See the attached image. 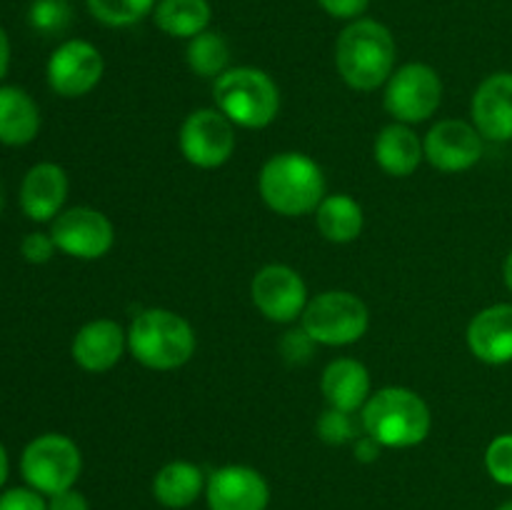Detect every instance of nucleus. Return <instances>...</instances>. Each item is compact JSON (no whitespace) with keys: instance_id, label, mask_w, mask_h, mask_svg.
Segmentation results:
<instances>
[{"instance_id":"f257e3e1","label":"nucleus","mask_w":512,"mask_h":510,"mask_svg":"<svg viewBox=\"0 0 512 510\" xmlns=\"http://www.w3.org/2000/svg\"><path fill=\"white\" fill-rule=\"evenodd\" d=\"M395 38L380 20H350L335 43V68L340 78L360 93H373L395 73Z\"/></svg>"},{"instance_id":"f03ea898","label":"nucleus","mask_w":512,"mask_h":510,"mask_svg":"<svg viewBox=\"0 0 512 510\" xmlns=\"http://www.w3.org/2000/svg\"><path fill=\"white\" fill-rule=\"evenodd\" d=\"M258 193L273 213L285 218L315 213L325 198L323 168L305 153H278L265 160L258 175Z\"/></svg>"},{"instance_id":"7ed1b4c3","label":"nucleus","mask_w":512,"mask_h":510,"mask_svg":"<svg viewBox=\"0 0 512 510\" xmlns=\"http://www.w3.org/2000/svg\"><path fill=\"white\" fill-rule=\"evenodd\" d=\"M360 425L383 448H415L430 435L433 415L415 390L390 385L370 395Z\"/></svg>"},{"instance_id":"20e7f679","label":"nucleus","mask_w":512,"mask_h":510,"mask_svg":"<svg viewBox=\"0 0 512 510\" xmlns=\"http://www.w3.org/2000/svg\"><path fill=\"white\" fill-rule=\"evenodd\" d=\"M195 345L193 325L173 310H140L128 328V350L150 370L183 368L195 355Z\"/></svg>"},{"instance_id":"39448f33","label":"nucleus","mask_w":512,"mask_h":510,"mask_svg":"<svg viewBox=\"0 0 512 510\" xmlns=\"http://www.w3.org/2000/svg\"><path fill=\"white\" fill-rule=\"evenodd\" d=\"M215 108L233 125L248 130L268 128L280 110V90L265 70L238 65L225 70L213 85Z\"/></svg>"},{"instance_id":"423d86ee","label":"nucleus","mask_w":512,"mask_h":510,"mask_svg":"<svg viewBox=\"0 0 512 510\" xmlns=\"http://www.w3.org/2000/svg\"><path fill=\"white\" fill-rule=\"evenodd\" d=\"M300 325L308 330L310 338L318 345L343 348L353 345L368 333L370 313L368 305L348 290H325L308 300Z\"/></svg>"},{"instance_id":"0eeeda50","label":"nucleus","mask_w":512,"mask_h":510,"mask_svg":"<svg viewBox=\"0 0 512 510\" xmlns=\"http://www.w3.org/2000/svg\"><path fill=\"white\" fill-rule=\"evenodd\" d=\"M83 470L80 448L60 433H45L30 440L20 458V473L28 488L40 495H55L70 490Z\"/></svg>"},{"instance_id":"6e6552de","label":"nucleus","mask_w":512,"mask_h":510,"mask_svg":"<svg viewBox=\"0 0 512 510\" xmlns=\"http://www.w3.org/2000/svg\"><path fill=\"white\" fill-rule=\"evenodd\" d=\"M385 110L395 123H425L443 100V80L425 63H405L385 83Z\"/></svg>"},{"instance_id":"1a4fd4ad","label":"nucleus","mask_w":512,"mask_h":510,"mask_svg":"<svg viewBox=\"0 0 512 510\" xmlns=\"http://www.w3.org/2000/svg\"><path fill=\"white\" fill-rule=\"evenodd\" d=\"M235 143V125L218 108L193 110L180 125V153L200 170H213L228 163L235 153Z\"/></svg>"},{"instance_id":"9d476101","label":"nucleus","mask_w":512,"mask_h":510,"mask_svg":"<svg viewBox=\"0 0 512 510\" xmlns=\"http://www.w3.org/2000/svg\"><path fill=\"white\" fill-rule=\"evenodd\" d=\"M55 248L78 260H98L108 255L115 245V228L100 210L78 205L68 208L53 220L50 228Z\"/></svg>"},{"instance_id":"9b49d317","label":"nucleus","mask_w":512,"mask_h":510,"mask_svg":"<svg viewBox=\"0 0 512 510\" xmlns=\"http://www.w3.org/2000/svg\"><path fill=\"white\" fill-rule=\"evenodd\" d=\"M250 298L270 323H295L308 305V285L290 265L270 263L255 273Z\"/></svg>"},{"instance_id":"f8f14e48","label":"nucleus","mask_w":512,"mask_h":510,"mask_svg":"<svg viewBox=\"0 0 512 510\" xmlns=\"http://www.w3.org/2000/svg\"><path fill=\"white\" fill-rule=\"evenodd\" d=\"M103 55L88 40H65L48 60V85L60 98H83L103 78Z\"/></svg>"},{"instance_id":"ddd939ff","label":"nucleus","mask_w":512,"mask_h":510,"mask_svg":"<svg viewBox=\"0 0 512 510\" xmlns=\"http://www.w3.org/2000/svg\"><path fill=\"white\" fill-rule=\"evenodd\" d=\"M483 135L465 120H440L423 138L425 160L440 173H465L483 158Z\"/></svg>"},{"instance_id":"4468645a","label":"nucleus","mask_w":512,"mask_h":510,"mask_svg":"<svg viewBox=\"0 0 512 510\" xmlns=\"http://www.w3.org/2000/svg\"><path fill=\"white\" fill-rule=\"evenodd\" d=\"M210 510H268L270 485L248 465H223L205 483Z\"/></svg>"},{"instance_id":"2eb2a0df","label":"nucleus","mask_w":512,"mask_h":510,"mask_svg":"<svg viewBox=\"0 0 512 510\" xmlns=\"http://www.w3.org/2000/svg\"><path fill=\"white\" fill-rule=\"evenodd\" d=\"M128 348V330L118 320L98 318L85 323L73 338V360L88 373H108Z\"/></svg>"},{"instance_id":"dca6fc26","label":"nucleus","mask_w":512,"mask_h":510,"mask_svg":"<svg viewBox=\"0 0 512 510\" xmlns=\"http://www.w3.org/2000/svg\"><path fill=\"white\" fill-rule=\"evenodd\" d=\"M473 125L485 140H512V73H493L478 85L470 103Z\"/></svg>"},{"instance_id":"f3484780","label":"nucleus","mask_w":512,"mask_h":510,"mask_svg":"<svg viewBox=\"0 0 512 510\" xmlns=\"http://www.w3.org/2000/svg\"><path fill=\"white\" fill-rule=\"evenodd\" d=\"M468 348L488 365L512 363V303H495L480 310L468 325Z\"/></svg>"},{"instance_id":"a211bd4d","label":"nucleus","mask_w":512,"mask_h":510,"mask_svg":"<svg viewBox=\"0 0 512 510\" xmlns=\"http://www.w3.org/2000/svg\"><path fill=\"white\" fill-rule=\"evenodd\" d=\"M68 198V175L58 163H38L20 183V208L35 223H48L63 213Z\"/></svg>"},{"instance_id":"6ab92c4d","label":"nucleus","mask_w":512,"mask_h":510,"mask_svg":"<svg viewBox=\"0 0 512 510\" xmlns=\"http://www.w3.org/2000/svg\"><path fill=\"white\" fill-rule=\"evenodd\" d=\"M320 390L330 408L345 410V413L363 410V405L373 395L368 368L355 358H338L328 363L320 378Z\"/></svg>"},{"instance_id":"aec40b11","label":"nucleus","mask_w":512,"mask_h":510,"mask_svg":"<svg viewBox=\"0 0 512 510\" xmlns=\"http://www.w3.org/2000/svg\"><path fill=\"white\" fill-rule=\"evenodd\" d=\"M423 140L410 125L390 123L375 138V163L393 178H408L423 163Z\"/></svg>"},{"instance_id":"412c9836","label":"nucleus","mask_w":512,"mask_h":510,"mask_svg":"<svg viewBox=\"0 0 512 510\" xmlns=\"http://www.w3.org/2000/svg\"><path fill=\"white\" fill-rule=\"evenodd\" d=\"M205 475L190 460H173L165 463L153 478V495L163 508L185 510L203 495Z\"/></svg>"},{"instance_id":"4be33fe9","label":"nucleus","mask_w":512,"mask_h":510,"mask_svg":"<svg viewBox=\"0 0 512 510\" xmlns=\"http://www.w3.org/2000/svg\"><path fill=\"white\" fill-rule=\"evenodd\" d=\"M40 130V110L23 88H0V143L28 145Z\"/></svg>"},{"instance_id":"5701e85b","label":"nucleus","mask_w":512,"mask_h":510,"mask_svg":"<svg viewBox=\"0 0 512 510\" xmlns=\"http://www.w3.org/2000/svg\"><path fill=\"white\" fill-rule=\"evenodd\" d=\"M315 223H318L320 235L335 245L353 243L360 238L365 225L363 208L355 198L345 193L325 195L323 203L315 210Z\"/></svg>"},{"instance_id":"b1692460","label":"nucleus","mask_w":512,"mask_h":510,"mask_svg":"<svg viewBox=\"0 0 512 510\" xmlns=\"http://www.w3.org/2000/svg\"><path fill=\"white\" fill-rule=\"evenodd\" d=\"M213 10L208 0H158L153 10V20L158 30L170 38H195L208 30Z\"/></svg>"},{"instance_id":"393cba45","label":"nucleus","mask_w":512,"mask_h":510,"mask_svg":"<svg viewBox=\"0 0 512 510\" xmlns=\"http://www.w3.org/2000/svg\"><path fill=\"white\" fill-rule=\"evenodd\" d=\"M185 60H188V68L200 78H220L225 70H230V45L225 35L203 30L188 40Z\"/></svg>"},{"instance_id":"a878e982","label":"nucleus","mask_w":512,"mask_h":510,"mask_svg":"<svg viewBox=\"0 0 512 510\" xmlns=\"http://www.w3.org/2000/svg\"><path fill=\"white\" fill-rule=\"evenodd\" d=\"M85 5L105 28H130L153 13L158 0H85Z\"/></svg>"},{"instance_id":"bb28decb","label":"nucleus","mask_w":512,"mask_h":510,"mask_svg":"<svg viewBox=\"0 0 512 510\" xmlns=\"http://www.w3.org/2000/svg\"><path fill=\"white\" fill-rule=\"evenodd\" d=\"M315 430H318V438L328 445H348L358 438V423H355L353 413L338 408L325 410L318 418Z\"/></svg>"},{"instance_id":"cd10ccee","label":"nucleus","mask_w":512,"mask_h":510,"mask_svg":"<svg viewBox=\"0 0 512 510\" xmlns=\"http://www.w3.org/2000/svg\"><path fill=\"white\" fill-rule=\"evenodd\" d=\"M28 18L35 30L53 35L63 33V30L68 28L73 13H70L68 8V0H35V3L30 5Z\"/></svg>"},{"instance_id":"c85d7f7f","label":"nucleus","mask_w":512,"mask_h":510,"mask_svg":"<svg viewBox=\"0 0 512 510\" xmlns=\"http://www.w3.org/2000/svg\"><path fill=\"white\" fill-rule=\"evenodd\" d=\"M485 468L495 483L512 488V433L490 440L485 450Z\"/></svg>"},{"instance_id":"c756f323","label":"nucleus","mask_w":512,"mask_h":510,"mask_svg":"<svg viewBox=\"0 0 512 510\" xmlns=\"http://www.w3.org/2000/svg\"><path fill=\"white\" fill-rule=\"evenodd\" d=\"M315 345L318 343L310 338L308 330H305L303 325H298V328H290L288 333L280 338V355H283V360L288 365H305L313 358Z\"/></svg>"},{"instance_id":"7c9ffc66","label":"nucleus","mask_w":512,"mask_h":510,"mask_svg":"<svg viewBox=\"0 0 512 510\" xmlns=\"http://www.w3.org/2000/svg\"><path fill=\"white\" fill-rule=\"evenodd\" d=\"M0 510H48V503L33 488H10L0 493Z\"/></svg>"},{"instance_id":"2f4dec72","label":"nucleus","mask_w":512,"mask_h":510,"mask_svg":"<svg viewBox=\"0 0 512 510\" xmlns=\"http://www.w3.org/2000/svg\"><path fill=\"white\" fill-rule=\"evenodd\" d=\"M55 250L58 248H55L53 238L45 233H28L23 238V243H20V253H23V258L33 265L48 263V260L53 258Z\"/></svg>"},{"instance_id":"473e14b6","label":"nucleus","mask_w":512,"mask_h":510,"mask_svg":"<svg viewBox=\"0 0 512 510\" xmlns=\"http://www.w3.org/2000/svg\"><path fill=\"white\" fill-rule=\"evenodd\" d=\"M318 5L338 20H358L368 10L370 0H318Z\"/></svg>"},{"instance_id":"72a5a7b5","label":"nucleus","mask_w":512,"mask_h":510,"mask_svg":"<svg viewBox=\"0 0 512 510\" xmlns=\"http://www.w3.org/2000/svg\"><path fill=\"white\" fill-rule=\"evenodd\" d=\"M48 510H90L88 500H85L83 493H78L75 488L63 490V493L50 495Z\"/></svg>"},{"instance_id":"f704fd0d","label":"nucleus","mask_w":512,"mask_h":510,"mask_svg":"<svg viewBox=\"0 0 512 510\" xmlns=\"http://www.w3.org/2000/svg\"><path fill=\"white\" fill-rule=\"evenodd\" d=\"M380 450H383V445L370 435H360L353 443V455L358 463H375L380 458Z\"/></svg>"},{"instance_id":"c9c22d12","label":"nucleus","mask_w":512,"mask_h":510,"mask_svg":"<svg viewBox=\"0 0 512 510\" xmlns=\"http://www.w3.org/2000/svg\"><path fill=\"white\" fill-rule=\"evenodd\" d=\"M8 65H10V40H8V33L3 30V25H0V80H3V75L8 73Z\"/></svg>"},{"instance_id":"e433bc0d","label":"nucleus","mask_w":512,"mask_h":510,"mask_svg":"<svg viewBox=\"0 0 512 510\" xmlns=\"http://www.w3.org/2000/svg\"><path fill=\"white\" fill-rule=\"evenodd\" d=\"M8 453H5V448H3V443H0V488H3L5 485V480H8Z\"/></svg>"},{"instance_id":"4c0bfd02","label":"nucleus","mask_w":512,"mask_h":510,"mask_svg":"<svg viewBox=\"0 0 512 510\" xmlns=\"http://www.w3.org/2000/svg\"><path fill=\"white\" fill-rule=\"evenodd\" d=\"M503 278H505V285H508V290L512 293V250L508 253V258H505V265H503Z\"/></svg>"},{"instance_id":"58836bf2","label":"nucleus","mask_w":512,"mask_h":510,"mask_svg":"<svg viewBox=\"0 0 512 510\" xmlns=\"http://www.w3.org/2000/svg\"><path fill=\"white\" fill-rule=\"evenodd\" d=\"M495 510H512V500H508V503H503L500 508H495Z\"/></svg>"},{"instance_id":"ea45409f","label":"nucleus","mask_w":512,"mask_h":510,"mask_svg":"<svg viewBox=\"0 0 512 510\" xmlns=\"http://www.w3.org/2000/svg\"><path fill=\"white\" fill-rule=\"evenodd\" d=\"M0 208H3V190H0Z\"/></svg>"}]
</instances>
